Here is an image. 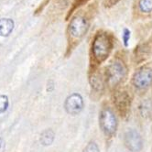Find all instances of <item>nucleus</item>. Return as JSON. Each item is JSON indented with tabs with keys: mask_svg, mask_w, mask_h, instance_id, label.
Returning <instances> with one entry per match:
<instances>
[{
	"mask_svg": "<svg viewBox=\"0 0 152 152\" xmlns=\"http://www.w3.org/2000/svg\"><path fill=\"white\" fill-rule=\"evenodd\" d=\"M130 39V31L127 30V28H125L124 30V33H123V41H124L125 46H128V41Z\"/></svg>",
	"mask_w": 152,
	"mask_h": 152,
	"instance_id": "nucleus-15",
	"label": "nucleus"
},
{
	"mask_svg": "<svg viewBox=\"0 0 152 152\" xmlns=\"http://www.w3.org/2000/svg\"><path fill=\"white\" fill-rule=\"evenodd\" d=\"M88 22L82 16L74 17L69 25V33L72 38L80 40L87 32Z\"/></svg>",
	"mask_w": 152,
	"mask_h": 152,
	"instance_id": "nucleus-4",
	"label": "nucleus"
},
{
	"mask_svg": "<svg viewBox=\"0 0 152 152\" xmlns=\"http://www.w3.org/2000/svg\"><path fill=\"white\" fill-rule=\"evenodd\" d=\"M112 41L106 33H98L94 38L92 50L93 57L97 62H104L106 60L111 50H112Z\"/></svg>",
	"mask_w": 152,
	"mask_h": 152,
	"instance_id": "nucleus-1",
	"label": "nucleus"
},
{
	"mask_svg": "<svg viewBox=\"0 0 152 152\" xmlns=\"http://www.w3.org/2000/svg\"><path fill=\"white\" fill-rule=\"evenodd\" d=\"M126 73L127 70L124 64L119 62H113L108 66L106 70L107 82L111 85H116L125 78Z\"/></svg>",
	"mask_w": 152,
	"mask_h": 152,
	"instance_id": "nucleus-3",
	"label": "nucleus"
},
{
	"mask_svg": "<svg viewBox=\"0 0 152 152\" xmlns=\"http://www.w3.org/2000/svg\"><path fill=\"white\" fill-rule=\"evenodd\" d=\"M14 28V21L10 18H1L0 20V36H9Z\"/></svg>",
	"mask_w": 152,
	"mask_h": 152,
	"instance_id": "nucleus-9",
	"label": "nucleus"
},
{
	"mask_svg": "<svg viewBox=\"0 0 152 152\" xmlns=\"http://www.w3.org/2000/svg\"><path fill=\"white\" fill-rule=\"evenodd\" d=\"M83 152H99V148L96 142L91 141L87 146L84 148Z\"/></svg>",
	"mask_w": 152,
	"mask_h": 152,
	"instance_id": "nucleus-13",
	"label": "nucleus"
},
{
	"mask_svg": "<svg viewBox=\"0 0 152 152\" xmlns=\"http://www.w3.org/2000/svg\"><path fill=\"white\" fill-rule=\"evenodd\" d=\"M124 142L126 147L133 152H138L141 150L142 147H143L142 138L139 135V133L135 129H129L126 132Z\"/></svg>",
	"mask_w": 152,
	"mask_h": 152,
	"instance_id": "nucleus-6",
	"label": "nucleus"
},
{
	"mask_svg": "<svg viewBox=\"0 0 152 152\" xmlns=\"http://www.w3.org/2000/svg\"><path fill=\"white\" fill-rule=\"evenodd\" d=\"M54 139V133L51 129L45 130L41 136V142L43 146H49L52 143Z\"/></svg>",
	"mask_w": 152,
	"mask_h": 152,
	"instance_id": "nucleus-10",
	"label": "nucleus"
},
{
	"mask_svg": "<svg viewBox=\"0 0 152 152\" xmlns=\"http://www.w3.org/2000/svg\"><path fill=\"white\" fill-rule=\"evenodd\" d=\"M116 104L117 109L121 113V115L125 116L127 114L129 106H130V99L126 92H120L116 96Z\"/></svg>",
	"mask_w": 152,
	"mask_h": 152,
	"instance_id": "nucleus-8",
	"label": "nucleus"
},
{
	"mask_svg": "<svg viewBox=\"0 0 152 152\" xmlns=\"http://www.w3.org/2000/svg\"><path fill=\"white\" fill-rule=\"evenodd\" d=\"M100 127L106 136L115 134L117 127V122L115 115L110 109H104L100 114Z\"/></svg>",
	"mask_w": 152,
	"mask_h": 152,
	"instance_id": "nucleus-2",
	"label": "nucleus"
},
{
	"mask_svg": "<svg viewBox=\"0 0 152 152\" xmlns=\"http://www.w3.org/2000/svg\"><path fill=\"white\" fill-rule=\"evenodd\" d=\"M9 106V100L8 97L5 94H0V115L5 113Z\"/></svg>",
	"mask_w": 152,
	"mask_h": 152,
	"instance_id": "nucleus-12",
	"label": "nucleus"
},
{
	"mask_svg": "<svg viewBox=\"0 0 152 152\" xmlns=\"http://www.w3.org/2000/svg\"><path fill=\"white\" fill-rule=\"evenodd\" d=\"M138 6L142 12L149 13L152 11V0H140Z\"/></svg>",
	"mask_w": 152,
	"mask_h": 152,
	"instance_id": "nucleus-11",
	"label": "nucleus"
},
{
	"mask_svg": "<svg viewBox=\"0 0 152 152\" xmlns=\"http://www.w3.org/2000/svg\"><path fill=\"white\" fill-rule=\"evenodd\" d=\"M152 83V70L148 67L139 69L133 77V83L138 89L148 88Z\"/></svg>",
	"mask_w": 152,
	"mask_h": 152,
	"instance_id": "nucleus-5",
	"label": "nucleus"
},
{
	"mask_svg": "<svg viewBox=\"0 0 152 152\" xmlns=\"http://www.w3.org/2000/svg\"><path fill=\"white\" fill-rule=\"evenodd\" d=\"M88 1V0H74V2L72 4V7L70 9V11H69V14H68V17L71 15V13L73 12V10H75L76 8L81 7L82 5H83L84 3H86Z\"/></svg>",
	"mask_w": 152,
	"mask_h": 152,
	"instance_id": "nucleus-14",
	"label": "nucleus"
},
{
	"mask_svg": "<svg viewBox=\"0 0 152 152\" xmlns=\"http://www.w3.org/2000/svg\"><path fill=\"white\" fill-rule=\"evenodd\" d=\"M119 0H104L103 5L106 7H111L114 5H116Z\"/></svg>",
	"mask_w": 152,
	"mask_h": 152,
	"instance_id": "nucleus-16",
	"label": "nucleus"
},
{
	"mask_svg": "<svg viewBox=\"0 0 152 152\" xmlns=\"http://www.w3.org/2000/svg\"><path fill=\"white\" fill-rule=\"evenodd\" d=\"M65 110L70 115H78L83 108V100L79 93H72L66 99Z\"/></svg>",
	"mask_w": 152,
	"mask_h": 152,
	"instance_id": "nucleus-7",
	"label": "nucleus"
}]
</instances>
